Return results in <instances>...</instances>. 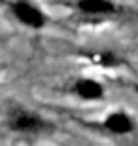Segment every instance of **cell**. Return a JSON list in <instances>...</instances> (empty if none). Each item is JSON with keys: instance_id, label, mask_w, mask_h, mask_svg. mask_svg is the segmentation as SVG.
<instances>
[{"instance_id": "cell-5", "label": "cell", "mask_w": 138, "mask_h": 146, "mask_svg": "<svg viewBox=\"0 0 138 146\" xmlns=\"http://www.w3.org/2000/svg\"><path fill=\"white\" fill-rule=\"evenodd\" d=\"M70 91L81 103H100L106 99V86L93 76H80L72 82Z\"/></svg>"}, {"instance_id": "cell-3", "label": "cell", "mask_w": 138, "mask_h": 146, "mask_svg": "<svg viewBox=\"0 0 138 146\" xmlns=\"http://www.w3.org/2000/svg\"><path fill=\"white\" fill-rule=\"evenodd\" d=\"M8 127L13 133H21V135H32V133H40L46 127V121L40 114L32 112L27 108H13L8 116Z\"/></svg>"}, {"instance_id": "cell-2", "label": "cell", "mask_w": 138, "mask_h": 146, "mask_svg": "<svg viewBox=\"0 0 138 146\" xmlns=\"http://www.w3.org/2000/svg\"><path fill=\"white\" fill-rule=\"evenodd\" d=\"M72 8L85 19H110L121 13V6L116 0H74Z\"/></svg>"}, {"instance_id": "cell-4", "label": "cell", "mask_w": 138, "mask_h": 146, "mask_svg": "<svg viewBox=\"0 0 138 146\" xmlns=\"http://www.w3.org/2000/svg\"><path fill=\"white\" fill-rule=\"evenodd\" d=\"M100 127L106 131L108 135L114 137H131L136 131V119L133 118V114L127 110L116 108L102 118Z\"/></svg>"}, {"instance_id": "cell-6", "label": "cell", "mask_w": 138, "mask_h": 146, "mask_svg": "<svg viewBox=\"0 0 138 146\" xmlns=\"http://www.w3.org/2000/svg\"><path fill=\"white\" fill-rule=\"evenodd\" d=\"M87 59L96 66H102V68H116V66L121 65V57L110 49H96V51H89L85 55Z\"/></svg>"}, {"instance_id": "cell-1", "label": "cell", "mask_w": 138, "mask_h": 146, "mask_svg": "<svg viewBox=\"0 0 138 146\" xmlns=\"http://www.w3.org/2000/svg\"><path fill=\"white\" fill-rule=\"evenodd\" d=\"M8 11L21 27L28 31H42L48 27L46 11L32 0H8Z\"/></svg>"}]
</instances>
